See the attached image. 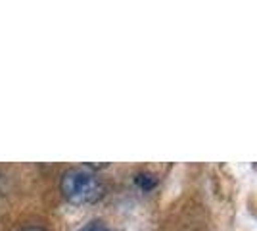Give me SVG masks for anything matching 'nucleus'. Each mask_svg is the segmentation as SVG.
Returning <instances> with one entry per match:
<instances>
[{
    "label": "nucleus",
    "instance_id": "nucleus-3",
    "mask_svg": "<svg viewBox=\"0 0 257 231\" xmlns=\"http://www.w3.org/2000/svg\"><path fill=\"white\" fill-rule=\"evenodd\" d=\"M79 231H109L104 225V223H98V221H94V223H88V225H85L83 229H79Z\"/></svg>",
    "mask_w": 257,
    "mask_h": 231
},
{
    "label": "nucleus",
    "instance_id": "nucleus-2",
    "mask_svg": "<svg viewBox=\"0 0 257 231\" xmlns=\"http://www.w3.org/2000/svg\"><path fill=\"white\" fill-rule=\"evenodd\" d=\"M135 181H137V185L144 189V191H148L156 185V177L150 176V174H139V176L135 177Z\"/></svg>",
    "mask_w": 257,
    "mask_h": 231
},
{
    "label": "nucleus",
    "instance_id": "nucleus-1",
    "mask_svg": "<svg viewBox=\"0 0 257 231\" xmlns=\"http://www.w3.org/2000/svg\"><path fill=\"white\" fill-rule=\"evenodd\" d=\"M60 191L71 204H90L104 195V185L88 166H77L62 176Z\"/></svg>",
    "mask_w": 257,
    "mask_h": 231
},
{
    "label": "nucleus",
    "instance_id": "nucleus-4",
    "mask_svg": "<svg viewBox=\"0 0 257 231\" xmlns=\"http://www.w3.org/2000/svg\"><path fill=\"white\" fill-rule=\"evenodd\" d=\"M18 231H44L43 227H37V225H27V227H22V229Z\"/></svg>",
    "mask_w": 257,
    "mask_h": 231
}]
</instances>
